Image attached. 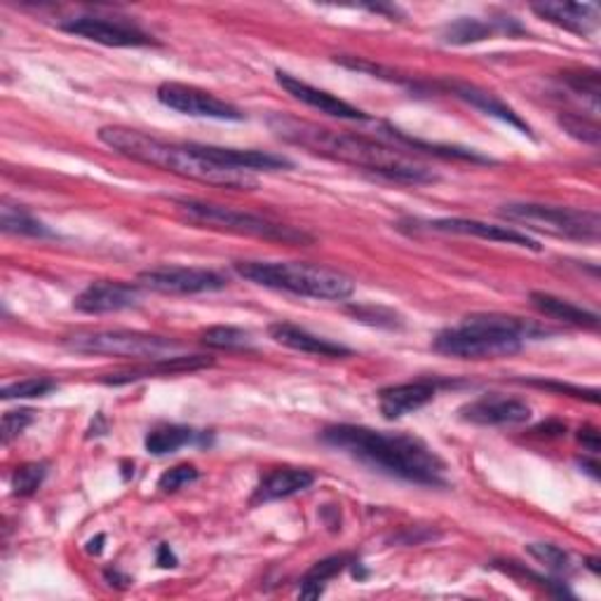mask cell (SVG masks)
Here are the masks:
<instances>
[{"mask_svg":"<svg viewBox=\"0 0 601 601\" xmlns=\"http://www.w3.org/2000/svg\"><path fill=\"white\" fill-rule=\"evenodd\" d=\"M268 127L275 131V137L285 144L306 148L308 154L327 158L334 162H344L357 169H365L376 177L402 186H428L435 183L440 177L430 167L419 160H411L400 148L386 146L376 139L352 135V131L329 129L296 116H285L275 113L268 118Z\"/></svg>","mask_w":601,"mask_h":601,"instance_id":"1","label":"cell"},{"mask_svg":"<svg viewBox=\"0 0 601 601\" xmlns=\"http://www.w3.org/2000/svg\"><path fill=\"white\" fill-rule=\"evenodd\" d=\"M319 440L383 475L421 486L446 484V463L435 454V449L404 432L344 423L325 428Z\"/></svg>","mask_w":601,"mask_h":601,"instance_id":"2","label":"cell"},{"mask_svg":"<svg viewBox=\"0 0 601 601\" xmlns=\"http://www.w3.org/2000/svg\"><path fill=\"white\" fill-rule=\"evenodd\" d=\"M99 141L129 160L162 169V172L177 175L181 179L229 188V191H254L259 186V181L250 172H235V169H225L212 160H207L196 148V144L165 141L154 135H146V131L120 125L102 127Z\"/></svg>","mask_w":601,"mask_h":601,"instance_id":"3","label":"cell"},{"mask_svg":"<svg viewBox=\"0 0 601 601\" xmlns=\"http://www.w3.org/2000/svg\"><path fill=\"white\" fill-rule=\"evenodd\" d=\"M542 334L548 336L550 331L529 319L482 313L467 315L461 325L442 329L432 341V348L458 360H498V357L519 352L526 338H538Z\"/></svg>","mask_w":601,"mask_h":601,"instance_id":"4","label":"cell"},{"mask_svg":"<svg viewBox=\"0 0 601 601\" xmlns=\"http://www.w3.org/2000/svg\"><path fill=\"white\" fill-rule=\"evenodd\" d=\"M235 273L259 287L289 292L317 300H346L355 292V280L341 271L298 261H238Z\"/></svg>","mask_w":601,"mask_h":601,"instance_id":"5","label":"cell"},{"mask_svg":"<svg viewBox=\"0 0 601 601\" xmlns=\"http://www.w3.org/2000/svg\"><path fill=\"white\" fill-rule=\"evenodd\" d=\"M177 212L183 221L198 225V229H210L221 233H233V235H247L256 240H268L280 244H304L313 242V235L306 231L294 229L289 223H282L268 217L252 214L235 210V207H223L214 202H204L196 198H177Z\"/></svg>","mask_w":601,"mask_h":601,"instance_id":"6","label":"cell"},{"mask_svg":"<svg viewBox=\"0 0 601 601\" xmlns=\"http://www.w3.org/2000/svg\"><path fill=\"white\" fill-rule=\"evenodd\" d=\"M498 214L507 221L526 225V229L548 233L563 240L597 242L601 233V219L590 210H573V207L540 204V202H507Z\"/></svg>","mask_w":601,"mask_h":601,"instance_id":"7","label":"cell"},{"mask_svg":"<svg viewBox=\"0 0 601 601\" xmlns=\"http://www.w3.org/2000/svg\"><path fill=\"white\" fill-rule=\"evenodd\" d=\"M66 348L81 355H106V357H135V360H165L179 355L181 346L172 338L129 331V329H104V331H81L66 338Z\"/></svg>","mask_w":601,"mask_h":601,"instance_id":"8","label":"cell"},{"mask_svg":"<svg viewBox=\"0 0 601 601\" xmlns=\"http://www.w3.org/2000/svg\"><path fill=\"white\" fill-rule=\"evenodd\" d=\"M139 285L158 292V294H175V296H193V294H210L221 292L229 285L221 273L210 268H186V266H158L139 273Z\"/></svg>","mask_w":601,"mask_h":601,"instance_id":"9","label":"cell"},{"mask_svg":"<svg viewBox=\"0 0 601 601\" xmlns=\"http://www.w3.org/2000/svg\"><path fill=\"white\" fill-rule=\"evenodd\" d=\"M62 31L85 38V41L99 43L106 48H148L156 45L154 35H148L137 24L125 22V19L113 17H97V14H83L66 19L62 24Z\"/></svg>","mask_w":601,"mask_h":601,"instance_id":"10","label":"cell"},{"mask_svg":"<svg viewBox=\"0 0 601 601\" xmlns=\"http://www.w3.org/2000/svg\"><path fill=\"white\" fill-rule=\"evenodd\" d=\"M158 102L167 108L191 118H212V120H244V113L214 97L212 92H204L196 85H183V83H162L158 87Z\"/></svg>","mask_w":601,"mask_h":601,"instance_id":"11","label":"cell"},{"mask_svg":"<svg viewBox=\"0 0 601 601\" xmlns=\"http://www.w3.org/2000/svg\"><path fill=\"white\" fill-rule=\"evenodd\" d=\"M141 300V285L120 280H97L73 300V308L85 315H106L135 308Z\"/></svg>","mask_w":601,"mask_h":601,"instance_id":"12","label":"cell"},{"mask_svg":"<svg viewBox=\"0 0 601 601\" xmlns=\"http://www.w3.org/2000/svg\"><path fill=\"white\" fill-rule=\"evenodd\" d=\"M461 419L475 425H519L531 419V407L519 398L484 394L461 409Z\"/></svg>","mask_w":601,"mask_h":601,"instance_id":"13","label":"cell"},{"mask_svg":"<svg viewBox=\"0 0 601 601\" xmlns=\"http://www.w3.org/2000/svg\"><path fill=\"white\" fill-rule=\"evenodd\" d=\"M277 83L280 87L285 89L287 94H292V97L300 104H306L319 113H325V116H331V118H338V120H367L369 116L362 110L357 108L344 99L334 97V94L319 89V87H313L304 81L294 78V75L285 73V71H277Z\"/></svg>","mask_w":601,"mask_h":601,"instance_id":"14","label":"cell"},{"mask_svg":"<svg viewBox=\"0 0 601 601\" xmlns=\"http://www.w3.org/2000/svg\"><path fill=\"white\" fill-rule=\"evenodd\" d=\"M432 231L437 233H454V235H475L479 240H492V242H503V244H517V247L540 252L542 247L538 240L531 235H526L521 231L510 229V225H496V223H486L477 219H435L428 223Z\"/></svg>","mask_w":601,"mask_h":601,"instance_id":"15","label":"cell"},{"mask_svg":"<svg viewBox=\"0 0 601 601\" xmlns=\"http://www.w3.org/2000/svg\"><path fill=\"white\" fill-rule=\"evenodd\" d=\"M435 394H437L435 381L421 379V381L398 383V386L383 388L379 392V407L388 421H394V419L407 417V413L411 411L423 409L428 402L435 400Z\"/></svg>","mask_w":601,"mask_h":601,"instance_id":"16","label":"cell"},{"mask_svg":"<svg viewBox=\"0 0 601 601\" xmlns=\"http://www.w3.org/2000/svg\"><path fill=\"white\" fill-rule=\"evenodd\" d=\"M200 154L225 169H235V172H273V169H289L292 162L282 156L263 154V150H240V148H223V146H204L196 144Z\"/></svg>","mask_w":601,"mask_h":601,"instance_id":"17","label":"cell"},{"mask_svg":"<svg viewBox=\"0 0 601 601\" xmlns=\"http://www.w3.org/2000/svg\"><path fill=\"white\" fill-rule=\"evenodd\" d=\"M212 365H214L212 357H204V355H172V357H165V360H156V362L144 365V367L108 373V376H104L102 381L106 386H127L131 381L148 379V376H172V373H186V371L191 373V371L207 369Z\"/></svg>","mask_w":601,"mask_h":601,"instance_id":"18","label":"cell"},{"mask_svg":"<svg viewBox=\"0 0 601 601\" xmlns=\"http://www.w3.org/2000/svg\"><path fill=\"white\" fill-rule=\"evenodd\" d=\"M498 33L505 35H519L524 33V27L517 22V19L507 17V19H475V17H463L458 22L449 24L442 31V41L449 45H470V43H479L486 41V38H494Z\"/></svg>","mask_w":601,"mask_h":601,"instance_id":"19","label":"cell"},{"mask_svg":"<svg viewBox=\"0 0 601 601\" xmlns=\"http://www.w3.org/2000/svg\"><path fill=\"white\" fill-rule=\"evenodd\" d=\"M268 334H271V338L275 344L292 348V350H298V352H306V355L334 357V360H336V357H350L352 355L350 348H346L341 344H334V341H329V338L315 336L308 329L296 327L292 323H275V325H271Z\"/></svg>","mask_w":601,"mask_h":601,"instance_id":"20","label":"cell"},{"mask_svg":"<svg viewBox=\"0 0 601 601\" xmlns=\"http://www.w3.org/2000/svg\"><path fill=\"white\" fill-rule=\"evenodd\" d=\"M315 482V475L304 467H277L263 477L252 496V505L273 503L280 498H289L294 494L306 492Z\"/></svg>","mask_w":601,"mask_h":601,"instance_id":"21","label":"cell"},{"mask_svg":"<svg viewBox=\"0 0 601 601\" xmlns=\"http://www.w3.org/2000/svg\"><path fill=\"white\" fill-rule=\"evenodd\" d=\"M446 89H449V92H454L458 99L467 102L470 106L479 108L482 113H486V116L498 118V120H503V123H507V125L517 127V129L521 131V135H529V137H534L531 127L526 125V123L519 118V113H515V110H513L510 106H507L505 102H500V99L496 97V94L486 92V89H482V87H477V85L458 83V81H451V83H446Z\"/></svg>","mask_w":601,"mask_h":601,"instance_id":"22","label":"cell"},{"mask_svg":"<svg viewBox=\"0 0 601 601\" xmlns=\"http://www.w3.org/2000/svg\"><path fill=\"white\" fill-rule=\"evenodd\" d=\"M531 10L545 22L578 35H590L597 27V8L588 3H536Z\"/></svg>","mask_w":601,"mask_h":601,"instance_id":"23","label":"cell"},{"mask_svg":"<svg viewBox=\"0 0 601 601\" xmlns=\"http://www.w3.org/2000/svg\"><path fill=\"white\" fill-rule=\"evenodd\" d=\"M531 304L540 315L552 317V319H557V323L571 325V327H582V329H597L599 327V315L597 313H592L588 308H580V306L571 304V300L559 298L555 294L531 292Z\"/></svg>","mask_w":601,"mask_h":601,"instance_id":"24","label":"cell"},{"mask_svg":"<svg viewBox=\"0 0 601 601\" xmlns=\"http://www.w3.org/2000/svg\"><path fill=\"white\" fill-rule=\"evenodd\" d=\"M352 557L350 555H334L323 561L313 563V567L306 571V576L300 578V597L315 599L325 592V586L336 578L338 573H344L348 567H352Z\"/></svg>","mask_w":601,"mask_h":601,"instance_id":"25","label":"cell"},{"mask_svg":"<svg viewBox=\"0 0 601 601\" xmlns=\"http://www.w3.org/2000/svg\"><path fill=\"white\" fill-rule=\"evenodd\" d=\"M198 440V432L186 428V425H158L154 428L146 435L144 440V446L148 454L154 456H167V454H175V451H179L181 446L191 444Z\"/></svg>","mask_w":601,"mask_h":601,"instance_id":"26","label":"cell"},{"mask_svg":"<svg viewBox=\"0 0 601 601\" xmlns=\"http://www.w3.org/2000/svg\"><path fill=\"white\" fill-rule=\"evenodd\" d=\"M0 229L12 235H24V238H54V233L48 229L43 221H38L24 207L3 202V210H0Z\"/></svg>","mask_w":601,"mask_h":601,"instance_id":"27","label":"cell"},{"mask_svg":"<svg viewBox=\"0 0 601 601\" xmlns=\"http://www.w3.org/2000/svg\"><path fill=\"white\" fill-rule=\"evenodd\" d=\"M383 129L388 131L392 139H398V141H402V144H407L411 148H417V150H428V154H435V156H442V158L470 160V162H494L492 158L475 154V150L458 148V146H440V144H428V141H421V139H413V137L404 135V131H400L398 127H392V125H383Z\"/></svg>","mask_w":601,"mask_h":601,"instance_id":"28","label":"cell"},{"mask_svg":"<svg viewBox=\"0 0 601 601\" xmlns=\"http://www.w3.org/2000/svg\"><path fill=\"white\" fill-rule=\"evenodd\" d=\"M526 555L534 557L538 563L555 576H569L573 571V559L567 550L552 542H529L526 545Z\"/></svg>","mask_w":601,"mask_h":601,"instance_id":"29","label":"cell"},{"mask_svg":"<svg viewBox=\"0 0 601 601\" xmlns=\"http://www.w3.org/2000/svg\"><path fill=\"white\" fill-rule=\"evenodd\" d=\"M202 344L214 350H244L252 348V336L240 327L231 325H217L202 331Z\"/></svg>","mask_w":601,"mask_h":601,"instance_id":"30","label":"cell"},{"mask_svg":"<svg viewBox=\"0 0 601 601\" xmlns=\"http://www.w3.org/2000/svg\"><path fill=\"white\" fill-rule=\"evenodd\" d=\"M48 477V463H27L19 465L12 475V494L14 496H33L43 486Z\"/></svg>","mask_w":601,"mask_h":601,"instance_id":"31","label":"cell"},{"mask_svg":"<svg viewBox=\"0 0 601 601\" xmlns=\"http://www.w3.org/2000/svg\"><path fill=\"white\" fill-rule=\"evenodd\" d=\"M56 388V381L45 379V376H33V379H24L6 386L0 390V398L3 400H31V398H43V394L52 392Z\"/></svg>","mask_w":601,"mask_h":601,"instance_id":"32","label":"cell"},{"mask_svg":"<svg viewBox=\"0 0 601 601\" xmlns=\"http://www.w3.org/2000/svg\"><path fill=\"white\" fill-rule=\"evenodd\" d=\"M559 125L567 129L571 137L586 141V144H599V139H601V129H599L597 120L582 118V116H578V113H563V116H559Z\"/></svg>","mask_w":601,"mask_h":601,"instance_id":"33","label":"cell"},{"mask_svg":"<svg viewBox=\"0 0 601 601\" xmlns=\"http://www.w3.org/2000/svg\"><path fill=\"white\" fill-rule=\"evenodd\" d=\"M348 313L360 319V323H367V325H373V327H388V329H394V327H402V317L394 313V310H388V308H373V306H350Z\"/></svg>","mask_w":601,"mask_h":601,"instance_id":"34","label":"cell"},{"mask_svg":"<svg viewBox=\"0 0 601 601\" xmlns=\"http://www.w3.org/2000/svg\"><path fill=\"white\" fill-rule=\"evenodd\" d=\"M198 477H200V473H198L196 465L181 463V465L169 467L167 473H162V477L158 479V488L162 494H175V492H179V488H183L186 484L196 482Z\"/></svg>","mask_w":601,"mask_h":601,"instance_id":"35","label":"cell"},{"mask_svg":"<svg viewBox=\"0 0 601 601\" xmlns=\"http://www.w3.org/2000/svg\"><path fill=\"white\" fill-rule=\"evenodd\" d=\"M563 83H567L573 92L590 97V102L599 104V73L592 71H578V73H563Z\"/></svg>","mask_w":601,"mask_h":601,"instance_id":"36","label":"cell"},{"mask_svg":"<svg viewBox=\"0 0 601 601\" xmlns=\"http://www.w3.org/2000/svg\"><path fill=\"white\" fill-rule=\"evenodd\" d=\"M33 423V411L31 409H19V411H8L3 417V423H0V440L3 444H10L17 440L22 432Z\"/></svg>","mask_w":601,"mask_h":601,"instance_id":"37","label":"cell"},{"mask_svg":"<svg viewBox=\"0 0 601 601\" xmlns=\"http://www.w3.org/2000/svg\"><path fill=\"white\" fill-rule=\"evenodd\" d=\"M529 386H536V388H542V390H552V392H559V394H569V398H578V400H588L592 404L599 402V390H586V388H576L571 383H561V381H548V379H529L524 381Z\"/></svg>","mask_w":601,"mask_h":601,"instance_id":"38","label":"cell"},{"mask_svg":"<svg viewBox=\"0 0 601 601\" xmlns=\"http://www.w3.org/2000/svg\"><path fill=\"white\" fill-rule=\"evenodd\" d=\"M578 442L582 444V449L590 451L592 456L599 454V432H597V428H592V425L582 428V430L578 432Z\"/></svg>","mask_w":601,"mask_h":601,"instance_id":"39","label":"cell"},{"mask_svg":"<svg viewBox=\"0 0 601 601\" xmlns=\"http://www.w3.org/2000/svg\"><path fill=\"white\" fill-rule=\"evenodd\" d=\"M177 563H179V559H177V555L172 552V548H169V545H160V548H158V567H162V569H175Z\"/></svg>","mask_w":601,"mask_h":601,"instance_id":"40","label":"cell"},{"mask_svg":"<svg viewBox=\"0 0 601 601\" xmlns=\"http://www.w3.org/2000/svg\"><path fill=\"white\" fill-rule=\"evenodd\" d=\"M104 578H106V582H108L110 588H120V590H125L129 586V582H131V578L125 576V573H120L118 569H106Z\"/></svg>","mask_w":601,"mask_h":601,"instance_id":"41","label":"cell"},{"mask_svg":"<svg viewBox=\"0 0 601 601\" xmlns=\"http://www.w3.org/2000/svg\"><path fill=\"white\" fill-rule=\"evenodd\" d=\"M104 540H106V536L99 534L97 538H92V540L87 542V548H85V550H87L89 555H97V557H99V555L104 552Z\"/></svg>","mask_w":601,"mask_h":601,"instance_id":"42","label":"cell"},{"mask_svg":"<svg viewBox=\"0 0 601 601\" xmlns=\"http://www.w3.org/2000/svg\"><path fill=\"white\" fill-rule=\"evenodd\" d=\"M580 465L586 467V473H590L594 479H599V465H597V461H594V463H590V461L582 458V461H580Z\"/></svg>","mask_w":601,"mask_h":601,"instance_id":"43","label":"cell"}]
</instances>
